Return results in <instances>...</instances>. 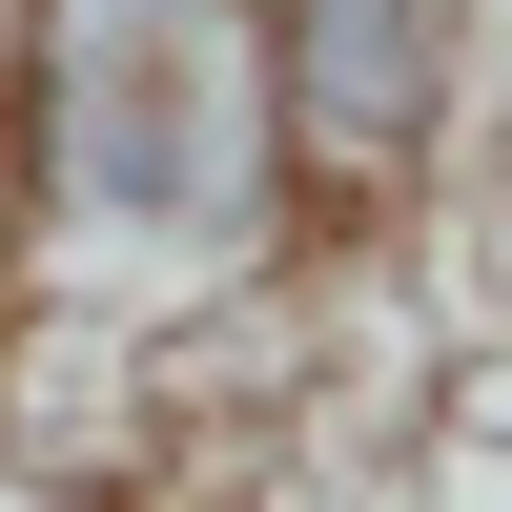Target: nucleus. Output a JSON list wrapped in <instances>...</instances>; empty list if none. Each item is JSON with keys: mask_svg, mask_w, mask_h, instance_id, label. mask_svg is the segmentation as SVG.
I'll use <instances>...</instances> for the list:
<instances>
[{"mask_svg": "<svg viewBox=\"0 0 512 512\" xmlns=\"http://www.w3.org/2000/svg\"><path fill=\"white\" fill-rule=\"evenodd\" d=\"M267 0H21L0 21V410L41 369H164L308 287Z\"/></svg>", "mask_w": 512, "mask_h": 512, "instance_id": "f257e3e1", "label": "nucleus"}, {"mask_svg": "<svg viewBox=\"0 0 512 512\" xmlns=\"http://www.w3.org/2000/svg\"><path fill=\"white\" fill-rule=\"evenodd\" d=\"M492 21L512 0H267V103H287V185H308L328 267L410 246L451 185H472Z\"/></svg>", "mask_w": 512, "mask_h": 512, "instance_id": "f03ea898", "label": "nucleus"}]
</instances>
